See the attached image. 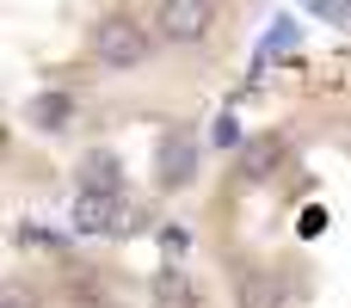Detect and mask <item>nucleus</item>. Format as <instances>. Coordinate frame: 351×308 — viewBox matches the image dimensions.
<instances>
[{"instance_id":"f257e3e1","label":"nucleus","mask_w":351,"mask_h":308,"mask_svg":"<svg viewBox=\"0 0 351 308\" xmlns=\"http://www.w3.org/2000/svg\"><path fill=\"white\" fill-rule=\"evenodd\" d=\"M86 49H93V62H99L105 74H136V68H148V62H154L160 31H148L136 12H105V19H93Z\"/></svg>"},{"instance_id":"f03ea898","label":"nucleus","mask_w":351,"mask_h":308,"mask_svg":"<svg viewBox=\"0 0 351 308\" xmlns=\"http://www.w3.org/2000/svg\"><path fill=\"white\" fill-rule=\"evenodd\" d=\"M197 161H204L197 130H191V123H167V130L154 136V191H160V198L185 191V185L197 179Z\"/></svg>"},{"instance_id":"7ed1b4c3","label":"nucleus","mask_w":351,"mask_h":308,"mask_svg":"<svg viewBox=\"0 0 351 308\" xmlns=\"http://www.w3.org/2000/svg\"><path fill=\"white\" fill-rule=\"evenodd\" d=\"M74 235H99V241H130L142 228V210H130L123 191H80L74 210H68Z\"/></svg>"},{"instance_id":"20e7f679","label":"nucleus","mask_w":351,"mask_h":308,"mask_svg":"<svg viewBox=\"0 0 351 308\" xmlns=\"http://www.w3.org/2000/svg\"><path fill=\"white\" fill-rule=\"evenodd\" d=\"M290 154H296V136L290 130H259V136H247L241 148H234V179L253 191V185H271L284 167H290Z\"/></svg>"},{"instance_id":"39448f33","label":"nucleus","mask_w":351,"mask_h":308,"mask_svg":"<svg viewBox=\"0 0 351 308\" xmlns=\"http://www.w3.org/2000/svg\"><path fill=\"white\" fill-rule=\"evenodd\" d=\"M210 25H216V0H160V6H154V31H160V43H173V49L210 43Z\"/></svg>"},{"instance_id":"423d86ee","label":"nucleus","mask_w":351,"mask_h":308,"mask_svg":"<svg viewBox=\"0 0 351 308\" xmlns=\"http://www.w3.org/2000/svg\"><path fill=\"white\" fill-rule=\"evenodd\" d=\"M234 272V303L241 308H284V278L259 259H228Z\"/></svg>"},{"instance_id":"0eeeda50","label":"nucleus","mask_w":351,"mask_h":308,"mask_svg":"<svg viewBox=\"0 0 351 308\" xmlns=\"http://www.w3.org/2000/svg\"><path fill=\"white\" fill-rule=\"evenodd\" d=\"M148 303L154 308H204V290H197V278H191L179 259H167V265L148 278Z\"/></svg>"},{"instance_id":"6e6552de","label":"nucleus","mask_w":351,"mask_h":308,"mask_svg":"<svg viewBox=\"0 0 351 308\" xmlns=\"http://www.w3.org/2000/svg\"><path fill=\"white\" fill-rule=\"evenodd\" d=\"M74 179H80V191H123V161L111 148H86Z\"/></svg>"},{"instance_id":"1a4fd4ad","label":"nucleus","mask_w":351,"mask_h":308,"mask_svg":"<svg viewBox=\"0 0 351 308\" xmlns=\"http://www.w3.org/2000/svg\"><path fill=\"white\" fill-rule=\"evenodd\" d=\"M25 117H31L43 136H56V130H68V117H74V99H68V93H37V99L25 105Z\"/></svg>"},{"instance_id":"9d476101","label":"nucleus","mask_w":351,"mask_h":308,"mask_svg":"<svg viewBox=\"0 0 351 308\" xmlns=\"http://www.w3.org/2000/svg\"><path fill=\"white\" fill-rule=\"evenodd\" d=\"M210 142H216V148H228V154H234V148H241V142H247V136H241V123H234V117H222V123H216V136H210Z\"/></svg>"},{"instance_id":"9b49d317","label":"nucleus","mask_w":351,"mask_h":308,"mask_svg":"<svg viewBox=\"0 0 351 308\" xmlns=\"http://www.w3.org/2000/svg\"><path fill=\"white\" fill-rule=\"evenodd\" d=\"M0 308H37V296H31V290L12 278V284H6V303H0Z\"/></svg>"},{"instance_id":"f8f14e48","label":"nucleus","mask_w":351,"mask_h":308,"mask_svg":"<svg viewBox=\"0 0 351 308\" xmlns=\"http://www.w3.org/2000/svg\"><path fill=\"white\" fill-rule=\"evenodd\" d=\"M160 241H167V247H173V253H179V247H191V235H185V228H179V222H167V228H160Z\"/></svg>"}]
</instances>
